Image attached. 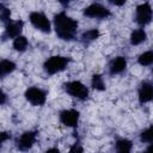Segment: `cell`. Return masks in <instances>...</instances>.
I'll list each match as a JSON object with an SVG mask.
<instances>
[{
  "instance_id": "52a82bcc",
  "label": "cell",
  "mask_w": 153,
  "mask_h": 153,
  "mask_svg": "<svg viewBox=\"0 0 153 153\" xmlns=\"http://www.w3.org/2000/svg\"><path fill=\"white\" fill-rule=\"evenodd\" d=\"M25 100L36 108H42L48 100V92L39 86H30L24 91Z\"/></svg>"
},
{
  "instance_id": "e0dca14e",
  "label": "cell",
  "mask_w": 153,
  "mask_h": 153,
  "mask_svg": "<svg viewBox=\"0 0 153 153\" xmlns=\"http://www.w3.org/2000/svg\"><path fill=\"white\" fill-rule=\"evenodd\" d=\"M90 86L92 90H94L97 92H104L106 90V82H105L103 74H100V73L92 74L91 79H90Z\"/></svg>"
},
{
  "instance_id": "7a4b0ae2",
  "label": "cell",
  "mask_w": 153,
  "mask_h": 153,
  "mask_svg": "<svg viewBox=\"0 0 153 153\" xmlns=\"http://www.w3.org/2000/svg\"><path fill=\"white\" fill-rule=\"evenodd\" d=\"M71 59L65 55H51L44 60L42 65V69L45 75L53 76L65 72L69 66Z\"/></svg>"
},
{
  "instance_id": "484cf974",
  "label": "cell",
  "mask_w": 153,
  "mask_h": 153,
  "mask_svg": "<svg viewBox=\"0 0 153 153\" xmlns=\"http://www.w3.org/2000/svg\"><path fill=\"white\" fill-rule=\"evenodd\" d=\"M43 153H61V151H60V148L59 147H49V148H47Z\"/></svg>"
},
{
  "instance_id": "8992f818",
  "label": "cell",
  "mask_w": 153,
  "mask_h": 153,
  "mask_svg": "<svg viewBox=\"0 0 153 153\" xmlns=\"http://www.w3.org/2000/svg\"><path fill=\"white\" fill-rule=\"evenodd\" d=\"M112 14L111 8L108 5H104L102 2H91L82 10V16L88 19L94 20H105L110 18Z\"/></svg>"
},
{
  "instance_id": "ac0fdd59",
  "label": "cell",
  "mask_w": 153,
  "mask_h": 153,
  "mask_svg": "<svg viewBox=\"0 0 153 153\" xmlns=\"http://www.w3.org/2000/svg\"><path fill=\"white\" fill-rule=\"evenodd\" d=\"M12 48L14 51L23 54L30 48V41L25 35H22V36L17 37L16 39L12 41Z\"/></svg>"
},
{
  "instance_id": "d6986e66",
  "label": "cell",
  "mask_w": 153,
  "mask_h": 153,
  "mask_svg": "<svg viewBox=\"0 0 153 153\" xmlns=\"http://www.w3.org/2000/svg\"><path fill=\"white\" fill-rule=\"evenodd\" d=\"M136 62L141 67H153V50L148 49L140 53L136 57Z\"/></svg>"
},
{
  "instance_id": "277c9868",
  "label": "cell",
  "mask_w": 153,
  "mask_h": 153,
  "mask_svg": "<svg viewBox=\"0 0 153 153\" xmlns=\"http://www.w3.org/2000/svg\"><path fill=\"white\" fill-rule=\"evenodd\" d=\"M27 19L31 26L42 33H50L53 31V20L43 11H31L27 16Z\"/></svg>"
},
{
  "instance_id": "4316f807",
  "label": "cell",
  "mask_w": 153,
  "mask_h": 153,
  "mask_svg": "<svg viewBox=\"0 0 153 153\" xmlns=\"http://www.w3.org/2000/svg\"><path fill=\"white\" fill-rule=\"evenodd\" d=\"M142 153H153V142L149 143V145H147L146 148H145V151Z\"/></svg>"
},
{
  "instance_id": "d4e9b609",
  "label": "cell",
  "mask_w": 153,
  "mask_h": 153,
  "mask_svg": "<svg viewBox=\"0 0 153 153\" xmlns=\"http://www.w3.org/2000/svg\"><path fill=\"white\" fill-rule=\"evenodd\" d=\"M7 100H8L7 93H6L4 90H1V91H0V104H1V105H6Z\"/></svg>"
},
{
  "instance_id": "7c38bea8",
  "label": "cell",
  "mask_w": 153,
  "mask_h": 153,
  "mask_svg": "<svg viewBox=\"0 0 153 153\" xmlns=\"http://www.w3.org/2000/svg\"><path fill=\"white\" fill-rule=\"evenodd\" d=\"M137 100L140 104H148L153 102V81L142 80L136 90Z\"/></svg>"
},
{
  "instance_id": "cb8c5ba5",
  "label": "cell",
  "mask_w": 153,
  "mask_h": 153,
  "mask_svg": "<svg viewBox=\"0 0 153 153\" xmlns=\"http://www.w3.org/2000/svg\"><path fill=\"white\" fill-rule=\"evenodd\" d=\"M108 4L111 6H115V7H121V6H124L127 4V1L126 0H109Z\"/></svg>"
},
{
  "instance_id": "603a6c76",
  "label": "cell",
  "mask_w": 153,
  "mask_h": 153,
  "mask_svg": "<svg viewBox=\"0 0 153 153\" xmlns=\"http://www.w3.org/2000/svg\"><path fill=\"white\" fill-rule=\"evenodd\" d=\"M12 139V135H11V131H1V134H0V142H1V145H4L7 140H11Z\"/></svg>"
},
{
  "instance_id": "44dd1931",
  "label": "cell",
  "mask_w": 153,
  "mask_h": 153,
  "mask_svg": "<svg viewBox=\"0 0 153 153\" xmlns=\"http://www.w3.org/2000/svg\"><path fill=\"white\" fill-rule=\"evenodd\" d=\"M11 16H12V12L10 7H7L4 2H0V22L4 24V26L12 20Z\"/></svg>"
},
{
  "instance_id": "6da1fadb",
  "label": "cell",
  "mask_w": 153,
  "mask_h": 153,
  "mask_svg": "<svg viewBox=\"0 0 153 153\" xmlns=\"http://www.w3.org/2000/svg\"><path fill=\"white\" fill-rule=\"evenodd\" d=\"M79 22L69 16L66 10L56 12L53 17V30L56 37L63 42H71L76 38Z\"/></svg>"
},
{
  "instance_id": "5bb4252c",
  "label": "cell",
  "mask_w": 153,
  "mask_h": 153,
  "mask_svg": "<svg viewBox=\"0 0 153 153\" xmlns=\"http://www.w3.org/2000/svg\"><path fill=\"white\" fill-rule=\"evenodd\" d=\"M100 37V31L98 27H90L85 31H82L79 36V41L84 44V45H88L93 42H96L98 38Z\"/></svg>"
},
{
  "instance_id": "3957f363",
  "label": "cell",
  "mask_w": 153,
  "mask_h": 153,
  "mask_svg": "<svg viewBox=\"0 0 153 153\" xmlns=\"http://www.w3.org/2000/svg\"><path fill=\"white\" fill-rule=\"evenodd\" d=\"M62 90L67 96L79 102H85L90 97V87L80 80H68L62 84Z\"/></svg>"
},
{
  "instance_id": "2e32d148",
  "label": "cell",
  "mask_w": 153,
  "mask_h": 153,
  "mask_svg": "<svg viewBox=\"0 0 153 153\" xmlns=\"http://www.w3.org/2000/svg\"><path fill=\"white\" fill-rule=\"evenodd\" d=\"M17 69V63L11 59H2L0 61V76L4 79L12 73H14Z\"/></svg>"
},
{
  "instance_id": "9c48e42d",
  "label": "cell",
  "mask_w": 153,
  "mask_h": 153,
  "mask_svg": "<svg viewBox=\"0 0 153 153\" xmlns=\"http://www.w3.org/2000/svg\"><path fill=\"white\" fill-rule=\"evenodd\" d=\"M80 117L81 114L79 110L74 109V108H68V109H62L59 111L57 114V118L59 122L66 127V128H71V129H76L80 122Z\"/></svg>"
},
{
  "instance_id": "8fae6325",
  "label": "cell",
  "mask_w": 153,
  "mask_h": 153,
  "mask_svg": "<svg viewBox=\"0 0 153 153\" xmlns=\"http://www.w3.org/2000/svg\"><path fill=\"white\" fill-rule=\"evenodd\" d=\"M128 68V59L124 55L114 56L108 63V74L110 76H117L126 73Z\"/></svg>"
},
{
  "instance_id": "7402d4cb",
  "label": "cell",
  "mask_w": 153,
  "mask_h": 153,
  "mask_svg": "<svg viewBox=\"0 0 153 153\" xmlns=\"http://www.w3.org/2000/svg\"><path fill=\"white\" fill-rule=\"evenodd\" d=\"M67 153H85V148H84L82 143H81L79 140H76V141H74V142L69 146Z\"/></svg>"
},
{
  "instance_id": "ffe728a7",
  "label": "cell",
  "mask_w": 153,
  "mask_h": 153,
  "mask_svg": "<svg viewBox=\"0 0 153 153\" xmlns=\"http://www.w3.org/2000/svg\"><path fill=\"white\" fill-rule=\"evenodd\" d=\"M139 141L145 145H149L153 142V124L147 126L139 133Z\"/></svg>"
},
{
  "instance_id": "5b68a950",
  "label": "cell",
  "mask_w": 153,
  "mask_h": 153,
  "mask_svg": "<svg viewBox=\"0 0 153 153\" xmlns=\"http://www.w3.org/2000/svg\"><path fill=\"white\" fill-rule=\"evenodd\" d=\"M133 20L136 23L139 27H146L153 22V7L151 2L143 1L135 6Z\"/></svg>"
},
{
  "instance_id": "83f0119b",
  "label": "cell",
  "mask_w": 153,
  "mask_h": 153,
  "mask_svg": "<svg viewBox=\"0 0 153 153\" xmlns=\"http://www.w3.org/2000/svg\"><path fill=\"white\" fill-rule=\"evenodd\" d=\"M151 74H152V79H153V68H152V73Z\"/></svg>"
},
{
  "instance_id": "ba28073f",
  "label": "cell",
  "mask_w": 153,
  "mask_h": 153,
  "mask_svg": "<svg viewBox=\"0 0 153 153\" xmlns=\"http://www.w3.org/2000/svg\"><path fill=\"white\" fill-rule=\"evenodd\" d=\"M37 130H25L14 139V146L19 152L26 153L33 148L37 141Z\"/></svg>"
},
{
  "instance_id": "4fadbf2b",
  "label": "cell",
  "mask_w": 153,
  "mask_h": 153,
  "mask_svg": "<svg viewBox=\"0 0 153 153\" xmlns=\"http://www.w3.org/2000/svg\"><path fill=\"white\" fill-rule=\"evenodd\" d=\"M147 39H148V33L143 27H136L131 30L129 35V44L131 47H139L146 43Z\"/></svg>"
},
{
  "instance_id": "30bf717a",
  "label": "cell",
  "mask_w": 153,
  "mask_h": 153,
  "mask_svg": "<svg viewBox=\"0 0 153 153\" xmlns=\"http://www.w3.org/2000/svg\"><path fill=\"white\" fill-rule=\"evenodd\" d=\"M24 31V20L23 19H12L4 26L2 32V41L6 39H16L17 37L22 36Z\"/></svg>"
},
{
  "instance_id": "9a60e30c",
  "label": "cell",
  "mask_w": 153,
  "mask_h": 153,
  "mask_svg": "<svg viewBox=\"0 0 153 153\" xmlns=\"http://www.w3.org/2000/svg\"><path fill=\"white\" fill-rule=\"evenodd\" d=\"M134 143L128 137H118L114 143L115 153H131Z\"/></svg>"
}]
</instances>
